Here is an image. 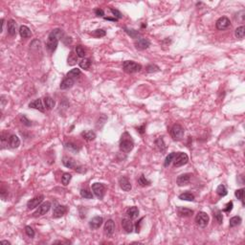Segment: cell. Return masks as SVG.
Here are the masks:
<instances>
[{"label": "cell", "mask_w": 245, "mask_h": 245, "mask_svg": "<svg viewBox=\"0 0 245 245\" xmlns=\"http://www.w3.org/2000/svg\"><path fill=\"white\" fill-rule=\"evenodd\" d=\"M134 46L139 51H143V50H146L150 46V41L148 38H144V37L137 38L134 41Z\"/></svg>", "instance_id": "cell-9"}, {"label": "cell", "mask_w": 245, "mask_h": 245, "mask_svg": "<svg viewBox=\"0 0 245 245\" xmlns=\"http://www.w3.org/2000/svg\"><path fill=\"white\" fill-rule=\"evenodd\" d=\"M74 83H75V81L73 79H70V78H66V79H64L62 81H61L59 87H60V89H62V90H65V89L71 88L72 86L74 85Z\"/></svg>", "instance_id": "cell-23"}, {"label": "cell", "mask_w": 245, "mask_h": 245, "mask_svg": "<svg viewBox=\"0 0 245 245\" xmlns=\"http://www.w3.org/2000/svg\"><path fill=\"white\" fill-rule=\"evenodd\" d=\"M122 69L125 72L129 74H133V73H137V72H140L142 69L141 64H139L135 61L132 60H126L122 63Z\"/></svg>", "instance_id": "cell-3"}, {"label": "cell", "mask_w": 245, "mask_h": 245, "mask_svg": "<svg viewBox=\"0 0 245 245\" xmlns=\"http://www.w3.org/2000/svg\"><path fill=\"white\" fill-rule=\"evenodd\" d=\"M3 28H4V19H1V32H3Z\"/></svg>", "instance_id": "cell-55"}, {"label": "cell", "mask_w": 245, "mask_h": 245, "mask_svg": "<svg viewBox=\"0 0 245 245\" xmlns=\"http://www.w3.org/2000/svg\"><path fill=\"white\" fill-rule=\"evenodd\" d=\"M77 60H78V56L77 54H75L74 52H71L68 56V59H67V63L69 65H74L77 63Z\"/></svg>", "instance_id": "cell-37"}, {"label": "cell", "mask_w": 245, "mask_h": 245, "mask_svg": "<svg viewBox=\"0 0 245 245\" xmlns=\"http://www.w3.org/2000/svg\"><path fill=\"white\" fill-rule=\"evenodd\" d=\"M191 177H192L191 173H184V174L179 175L176 179L177 185L179 187L187 186L188 184H190V182H191Z\"/></svg>", "instance_id": "cell-15"}, {"label": "cell", "mask_w": 245, "mask_h": 245, "mask_svg": "<svg viewBox=\"0 0 245 245\" xmlns=\"http://www.w3.org/2000/svg\"><path fill=\"white\" fill-rule=\"evenodd\" d=\"M81 137L86 141H93L96 138V133L92 130H85L81 132Z\"/></svg>", "instance_id": "cell-25"}, {"label": "cell", "mask_w": 245, "mask_h": 245, "mask_svg": "<svg viewBox=\"0 0 245 245\" xmlns=\"http://www.w3.org/2000/svg\"><path fill=\"white\" fill-rule=\"evenodd\" d=\"M61 37H63V32L60 29H55L49 34L46 42V48L50 53L55 52V50L58 47L59 38Z\"/></svg>", "instance_id": "cell-1"}, {"label": "cell", "mask_w": 245, "mask_h": 245, "mask_svg": "<svg viewBox=\"0 0 245 245\" xmlns=\"http://www.w3.org/2000/svg\"><path fill=\"white\" fill-rule=\"evenodd\" d=\"M175 155H176V153L175 152H171V153H170L168 156L166 157V159H165V162H164V166L165 167H169L172 162H173V160H174V157H175Z\"/></svg>", "instance_id": "cell-39"}, {"label": "cell", "mask_w": 245, "mask_h": 245, "mask_svg": "<svg viewBox=\"0 0 245 245\" xmlns=\"http://www.w3.org/2000/svg\"><path fill=\"white\" fill-rule=\"evenodd\" d=\"M146 70H147V72H148V73H155V72H159L160 68L155 64H148L146 67Z\"/></svg>", "instance_id": "cell-42"}, {"label": "cell", "mask_w": 245, "mask_h": 245, "mask_svg": "<svg viewBox=\"0 0 245 245\" xmlns=\"http://www.w3.org/2000/svg\"><path fill=\"white\" fill-rule=\"evenodd\" d=\"M138 183H139V185H140L141 187H147V186H149L150 184H151V182H150L149 180H148L147 178H146V176H145L144 174L139 176Z\"/></svg>", "instance_id": "cell-30"}, {"label": "cell", "mask_w": 245, "mask_h": 245, "mask_svg": "<svg viewBox=\"0 0 245 245\" xmlns=\"http://www.w3.org/2000/svg\"><path fill=\"white\" fill-rule=\"evenodd\" d=\"M110 12L112 13V14H113V16H114V18H116V19H120V18H122V14L119 12L118 10H116V9H114V8H110Z\"/></svg>", "instance_id": "cell-48"}, {"label": "cell", "mask_w": 245, "mask_h": 245, "mask_svg": "<svg viewBox=\"0 0 245 245\" xmlns=\"http://www.w3.org/2000/svg\"><path fill=\"white\" fill-rule=\"evenodd\" d=\"M119 186L122 190L125 192H130L132 189L130 181L129 180V178L126 176H122L119 178Z\"/></svg>", "instance_id": "cell-14"}, {"label": "cell", "mask_w": 245, "mask_h": 245, "mask_svg": "<svg viewBox=\"0 0 245 245\" xmlns=\"http://www.w3.org/2000/svg\"><path fill=\"white\" fill-rule=\"evenodd\" d=\"M178 198L181 199V200H185V201H193L194 200V196L190 192H183L181 193Z\"/></svg>", "instance_id": "cell-28"}, {"label": "cell", "mask_w": 245, "mask_h": 245, "mask_svg": "<svg viewBox=\"0 0 245 245\" xmlns=\"http://www.w3.org/2000/svg\"><path fill=\"white\" fill-rule=\"evenodd\" d=\"M92 191L99 199H103L105 193V187L102 183H94L92 185Z\"/></svg>", "instance_id": "cell-7"}, {"label": "cell", "mask_w": 245, "mask_h": 245, "mask_svg": "<svg viewBox=\"0 0 245 245\" xmlns=\"http://www.w3.org/2000/svg\"><path fill=\"white\" fill-rule=\"evenodd\" d=\"M122 229L127 234H129L133 231V223L129 218H124L122 220Z\"/></svg>", "instance_id": "cell-22"}, {"label": "cell", "mask_w": 245, "mask_h": 245, "mask_svg": "<svg viewBox=\"0 0 245 245\" xmlns=\"http://www.w3.org/2000/svg\"><path fill=\"white\" fill-rule=\"evenodd\" d=\"M65 148H67L70 151H74V152H78L79 151V148H78L75 144L73 143H66L65 144Z\"/></svg>", "instance_id": "cell-43"}, {"label": "cell", "mask_w": 245, "mask_h": 245, "mask_svg": "<svg viewBox=\"0 0 245 245\" xmlns=\"http://www.w3.org/2000/svg\"><path fill=\"white\" fill-rule=\"evenodd\" d=\"M103 18L105 20H110V21H117L118 19H116V18H107V16H103Z\"/></svg>", "instance_id": "cell-54"}, {"label": "cell", "mask_w": 245, "mask_h": 245, "mask_svg": "<svg viewBox=\"0 0 245 245\" xmlns=\"http://www.w3.org/2000/svg\"><path fill=\"white\" fill-rule=\"evenodd\" d=\"M81 196L85 199H93V193L90 191H88L87 189H81Z\"/></svg>", "instance_id": "cell-40"}, {"label": "cell", "mask_w": 245, "mask_h": 245, "mask_svg": "<svg viewBox=\"0 0 245 245\" xmlns=\"http://www.w3.org/2000/svg\"><path fill=\"white\" fill-rule=\"evenodd\" d=\"M62 164L64 167H66V168H68V169H73V170H76L78 171H80V167L78 166L77 162L73 159V158H71L69 156H64L62 158Z\"/></svg>", "instance_id": "cell-11"}, {"label": "cell", "mask_w": 245, "mask_h": 245, "mask_svg": "<svg viewBox=\"0 0 245 245\" xmlns=\"http://www.w3.org/2000/svg\"><path fill=\"white\" fill-rule=\"evenodd\" d=\"M81 72L80 69H78V68H74V69H72L71 71H69L68 73H67V78H70V79H76V78H78L79 76H81Z\"/></svg>", "instance_id": "cell-29"}, {"label": "cell", "mask_w": 245, "mask_h": 245, "mask_svg": "<svg viewBox=\"0 0 245 245\" xmlns=\"http://www.w3.org/2000/svg\"><path fill=\"white\" fill-rule=\"evenodd\" d=\"M124 30L126 31V33L129 36H130L131 37H133V38H138V37L140 36V34H139V32L138 31H136V30H134V29H129V28H126V27H125L124 28Z\"/></svg>", "instance_id": "cell-36"}, {"label": "cell", "mask_w": 245, "mask_h": 245, "mask_svg": "<svg viewBox=\"0 0 245 245\" xmlns=\"http://www.w3.org/2000/svg\"><path fill=\"white\" fill-rule=\"evenodd\" d=\"M155 145H156V147L159 148V150H161V151H164V150L167 148L166 145L164 143L163 137H159L158 139H156V141H155Z\"/></svg>", "instance_id": "cell-34"}, {"label": "cell", "mask_w": 245, "mask_h": 245, "mask_svg": "<svg viewBox=\"0 0 245 245\" xmlns=\"http://www.w3.org/2000/svg\"><path fill=\"white\" fill-rule=\"evenodd\" d=\"M241 218L240 216H237V215H236V216H233V218L230 219V222H229V225H230V227L231 228H233V227H236V226H238L239 224L241 223Z\"/></svg>", "instance_id": "cell-31"}, {"label": "cell", "mask_w": 245, "mask_h": 245, "mask_svg": "<svg viewBox=\"0 0 245 245\" xmlns=\"http://www.w3.org/2000/svg\"><path fill=\"white\" fill-rule=\"evenodd\" d=\"M25 233H26V235L29 237H31V238H33L35 237V231L30 226H26L25 227Z\"/></svg>", "instance_id": "cell-47"}, {"label": "cell", "mask_w": 245, "mask_h": 245, "mask_svg": "<svg viewBox=\"0 0 245 245\" xmlns=\"http://www.w3.org/2000/svg\"><path fill=\"white\" fill-rule=\"evenodd\" d=\"M143 219H144V218H142L136 223V233H139V232H140V229H141V223H142Z\"/></svg>", "instance_id": "cell-52"}, {"label": "cell", "mask_w": 245, "mask_h": 245, "mask_svg": "<svg viewBox=\"0 0 245 245\" xmlns=\"http://www.w3.org/2000/svg\"><path fill=\"white\" fill-rule=\"evenodd\" d=\"M145 127H146V126L144 125V126H142L141 127H139V129H138V131L140 132L141 134H143V133L145 132Z\"/></svg>", "instance_id": "cell-53"}, {"label": "cell", "mask_w": 245, "mask_h": 245, "mask_svg": "<svg viewBox=\"0 0 245 245\" xmlns=\"http://www.w3.org/2000/svg\"><path fill=\"white\" fill-rule=\"evenodd\" d=\"M233 207H234V203H233V201L228 202V203L225 205V208L223 209V212H225V213H230V212L233 210Z\"/></svg>", "instance_id": "cell-49"}, {"label": "cell", "mask_w": 245, "mask_h": 245, "mask_svg": "<svg viewBox=\"0 0 245 245\" xmlns=\"http://www.w3.org/2000/svg\"><path fill=\"white\" fill-rule=\"evenodd\" d=\"M95 14H96V15H97V16H103V15H104V12H103V10L100 9V8H98V9H96V10H95Z\"/></svg>", "instance_id": "cell-51"}, {"label": "cell", "mask_w": 245, "mask_h": 245, "mask_svg": "<svg viewBox=\"0 0 245 245\" xmlns=\"http://www.w3.org/2000/svg\"><path fill=\"white\" fill-rule=\"evenodd\" d=\"M43 103H44V107H45L47 110H51L55 107V101L51 98V97H45L43 100Z\"/></svg>", "instance_id": "cell-27"}, {"label": "cell", "mask_w": 245, "mask_h": 245, "mask_svg": "<svg viewBox=\"0 0 245 245\" xmlns=\"http://www.w3.org/2000/svg\"><path fill=\"white\" fill-rule=\"evenodd\" d=\"M184 133H185V131H184V129L182 127V126L178 125V124L174 125L170 129V136L175 141L182 140V138L184 137Z\"/></svg>", "instance_id": "cell-4"}, {"label": "cell", "mask_w": 245, "mask_h": 245, "mask_svg": "<svg viewBox=\"0 0 245 245\" xmlns=\"http://www.w3.org/2000/svg\"><path fill=\"white\" fill-rule=\"evenodd\" d=\"M80 67L81 69H84V70H87L89 69V67L91 66V60L89 59H82L81 61H80Z\"/></svg>", "instance_id": "cell-32"}, {"label": "cell", "mask_w": 245, "mask_h": 245, "mask_svg": "<svg viewBox=\"0 0 245 245\" xmlns=\"http://www.w3.org/2000/svg\"><path fill=\"white\" fill-rule=\"evenodd\" d=\"M29 107L31 108H35L40 112H44L45 111V107H44V104L42 103V100L41 99H37L34 102H32L29 104Z\"/></svg>", "instance_id": "cell-19"}, {"label": "cell", "mask_w": 245, "mask_h": 245, "mask_svg": "<svg viewBox=\"0 0 245 245\" xmlns=\"http://www.w3.org/2000/svg\"><path fill=\"white\" fill-rule=\"evenodd\" d=\"M120 150L125 153H129L134 148V141H133L132 137L129 132H124L120 139V145H119Z\"/></svg>", "instance_id": "cell-2"}, {"label": "cell", "mask_w": 245, "mask_h": 245, "mask_svg": "<svg viewBox=\"0 0 245 245\" xmlns=\"http://www.w3.org/2000/svg\"><path fill=\"white\" fill-rule=\"evenodd\" d=\"M75 51H76V54H77V56L79 58H81V59H83L85 57V55H86V51L84 50V48H83L81 45H78L77 47H76V49H75Z\"/></svg>", "instance_id": "cell-38"}, {"label": "cell", "mask_w": 245, "mask_h": 245, "mask_svg": "<svg viewBox=\"0 0 245 245\" xmlns=\"http://www.w3.org/2000/svg\"><path fill=\"white\" fill-rule=\"evenodd\" d=\"M215 220L218 222V224H221L222 223V221H223V216H222V212L221 211H218V212H215Z\"/></svg>", "instance_id": "cell-46"}, {"label": "cell", "mask_w": 245, "mask_h": 245, "mask_svg": "<svg viewBox=\"0 0 245 245\" xmlns=\"http://www.w3.org/2000/svg\"><path fill=\"white\" fill-rule=\"evenodd\" d=\"M67 211H68V209H67L66 206L57 205L54 208V211H53V218H59L63 216L66 213H67Z\"/></svg>", "instance_id": "cell-13"}, {"label": "cell", "mask_w": 245, "mask_h": 245, "mask_svg": "<svg viewBox=\"0 0 245 245\" xmlns=\"http://www.w3.org/2000/svg\"><path fill=\"white\" fill-rule=\"evenodd\" d=\"M16 27H18V25H16V22L14 20V19H10L8 22H7V30H8V34L10 36H15L16 35Z\"/></svg>", "instance_id": "cell-20"}, {"label": "cell", "mask_w": 245, "mask_h": 245, "mask_svg": "<svg viewBox=\"0 0 245 245\" xmlns=\"http://www.w3.org/2000/svg\"><path fill=\"white\" fill-rule=\"evenodd\" d=\"M209 215L205 212H198L196 216V223L200 228H205L209 224Z\"/></svg>", "instance_id": "cell-5"}, {"label": "cell", "mask_w": 245, "mask_h": 245, "mask_svg": "<svg viewBox=\"0 0 245 245\" xmlns=\"http://www.w3.org/2000/svg\"><path fill=\"white\" fill-rule=\"evenodd\" d=\"M244 35H245V28L244 26H240V27H237L236 31H235V36L236 37L239 38V40H242L244 37Z\"/></svg>", "instance_id": "cell-33"}, {"label": "cell", "mask_w": 245, "mask_h": 245, "mask_svg": "<svg viewBox=\"0 0 245 245\" xmlns=\"http://www.w3.org/2000/svg\"><path fill=\"white\" fill-rule=\"evenodd\" d=\"M103 222V218L102 216H95V218H93L89 221V227H90L92 230H97L102 226Z\"/></svg>", "instance_id": "cell-17"}, {"label": "cell", "mask_w": 245, "mask_h": 245, "mask_svg": "<svg viewBox=\"0 0 245 245\" xmlns=\"http://www.w3.org/2000/svg\"><path fill=\"white\" fill-rule=\"evenodd\" d=\"M20 120H21V122H22V124H24L25 126H30L32 124H31V122L28 120L26 117L24 116V115H22L21 117H20Z\"/></svg>", "instance_id": "cell-50"}, {"label": "cell", "mask_w": 245, "mask_h": 245, "mask_svg": "<svg viewBox=\"0 0 245 245\" xmlns=\"http://www.w3.org/2000/svg\"><path fill=\"white\" fill-rule=\"evenodd\" d=\"M43 199H44V196H42V194H40V196H36L34 198H32L31 200H29V201L27 202V208L29 210H33V209L38 207V206L42 203Z\"/></svg>", "instance_id": "cell-12"}, {"label": "cell", "mask_w": 245, "mask_h": 245, "mask_svg": "<svg viewBox=\"0 0 245 245\" xmlns=\"http://www.w3.org/2000/svg\"><path fill=\"white\" fill-rule=\"evenodd\" d=\"M103 230H104L105 235H107V237H111L113 235L114 231H115V222L112 219H108L104 223Z\"/></svg>", "instance_id": "cell-16"}, {"label": "cell", "mask_w": 245, "mask_h": 245, "mask_svg": "<svg viewBox=\"0 0 245 245\" xmlns=\"http://www.w3.org/2000/svg\"><path fill=\"white\" fill-rule=\"evenodd\" d=\"M50 208H51V203L48 202V201L40 204V206H38L37 210L34 213V216H35V218H38V216H41V215H46L48 212H49Z\"/></svg>", "instance_id": "cell-8"}, {"label": "cell", "mask_w": 245, "mask_h": 245, "mask_svg": "<svg viewBox=\"0 0 245 245\" xmlns=\"http://www.w3.org/2000/svg\"><path fill=\"white\" fill-rule=\"evenodd\" d=\"M7 142H8V145L11 148H18L20 145L19 138L14 134L9 136V138L7 139Z\"/></svg>", "instance_id": "cell-18"}, {"label": "cell", "mask_w": 245, "mask_h": 245, "mask_svg": "<svg viewBox=\"0 0 245 245\" xmlns=\"http://www.w3.org/2000/svg\"><path fill=\"white\" fill-rule=\"evenodd\" d=\"M19 35L22 38H28L32 37V32L27 26L22 25L19 28Z\"/></svg>", "instance_id": "cell-24"}, {"label": "cell", "mask_w": 245, "mask_h": 245, "mask_svg": "<svg viewBox=\"0 0 245 245\" xmlns=\"http://www.w3.org/2000/svg\"><path fill=\"white\" fill-rule=\"evenodd\" d=\"M188 162H189V156L185 152H177L173 160V166L175 168H179V167L186 165Z\"/></svg>", "instance_id": "cell-6"}, {"label": "cell", "mask_w": 245, "mask_h": 245, "mask_svg": "<svg viewBox=\"0 0 245 245\" xmlns=\"http://www.w3.org/2000/svg\"><path fill=\"white\" fill-rule=\"evenodd\" d=\"M177 214L181 218H189L193 214V211L188 208H184V207H178L177 208Z\"/></svg>", "instance_id": "cell-21"}, {"label": "cell", "mask_w": 245, "mask_h": 245, "mask_svg": "<svg viewBox=\"0 0 245 245\" xmlns=\"http://www.w3.org/2000/svg\"><path fill=\"white\" fill-rule=\"evenodd\" d=\"M126 215L130 219H135L136 218H138V215H139V210H138L137 207L133 206V207H130V208L127 209Z\"/></svg>", "instance_id": "cell-26"}, {"label": "cell", "mask_w": 245, "mask_h": 245, "mask_svg": "<svg viewBox=\"0 0 245 245\" xmlns=\"http://www.w3.org/2000/svg\"><path fill=\"white\" fill-rule=\"evenodd\" d=\"M71 179H72V175L70 173H68V172H64L62 176H61V183H62V185L67 186L70 183Z\"/></svg>", "instance_id": "cell-35"}, {"label": "cell", "mask_w": 245, "mask_h": 245, "mask_svg": "<svg viewBox=\"0 0 245 245\" xmlns=\"http://www.w3.org/2000/svg\"><path fill=\"white\" fill-rule=\"evenodd\" d=\"M243 194H244V189H239V190H237L235 192V196L237 199H239L242 202V205H244V201H243Z\"/></svg>", "instance_id": "cell-45"}, {"label": "cell", "mask_w": 245, "mask_h": 245, "mask_svg": "<svg viewBox=\"0 0 245 245\" xmlns=\"http://www.w3.org/2000/svg\"><path fill=\"white\" fill-rule=\"evenodd\" d=\"M216 193H218V196H221V197H223V196H227L228 192H227L226 187H225L224 185H219V186L218 187V189H216Z\"/></svg>", "instance_id": "cell-41"}, {"label": "cell", "mask_w": 245, "mask_h": 245, "mask_svg": "<svg viewBox=\"0 0 245 245\" xmlns=\"http://www.w3.org/2000/svg\"><path fill=\"white\" fill-rule=\"evenodd\" d=\"M215 26L218 30L223 31V30L228 29V28L231 26V21H230L229 18H226V16H222V18H218V20H216Z\"/></svg>", "instance_id": "cell-10"}, {"label": "cell", "mask_w": 245, "mask_h": 245, "mask_svg": "<svg viewBox=\"0 0 245 245\" xmlns=\"http://www.w3.org/2000/svg\"><path fill=\"white\" fill-rule=\"evenodd\" d=\"M105 35H107V33H105V31L103 29H97L92 33V36L95 37H103Z\"/></svg>", "instance_id": "cell-44"}, {"label": "cell", "mask_w": 245, "mask_h": 245, "mask_svg": "<svg viewBox=\"0 0 245 245\" xmlns=\"http://www.w3.org/2000/svg\"><path fill=\"white\" fill-rule=\"evenodd\" d=\"M1 243H3V244H11V243H10L9 241H7V240H2Z\"/></svg>", "instance_id": "cell-56"}]
</instances>
